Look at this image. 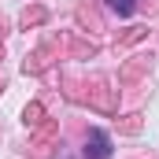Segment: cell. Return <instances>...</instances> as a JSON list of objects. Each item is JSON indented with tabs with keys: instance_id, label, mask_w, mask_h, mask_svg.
Returning <instances> with one entry per match:
<instances>
[{
	"instance_id": "cell-2",
	"label": "cell",
	"mask_w": 159,
	"mask_h": 159,
	"mask_svg": "<svg viewBox=\"0 0 159 159\" xmlns=\"http://www.w3.org/2000/svg\"><path fill=\"white\" fill-rule=\"evenodd\" d=\"M107 4H111V11H119L122 19H129L137 11V0H107Z\"/></svg>"
},
{
	"instance_id": "cell-1",
	"label": "cell",
	"mask_w": 159,
	"mask_h": 159,
	"mask_svg": "<svg viewBox=\"0 0 159 159\" xmlns=\"http://www.w3.org/2000/svg\"><path fill=\"white\" fill-rule=\"evenodd\" d=\"M111 156V141L104 129H89V141H85V159H107Z\"/></svg>"
}]
</instances>
